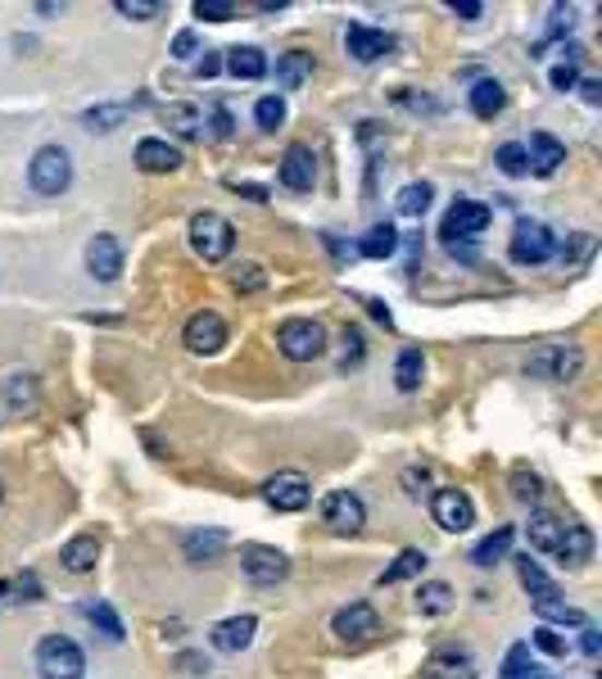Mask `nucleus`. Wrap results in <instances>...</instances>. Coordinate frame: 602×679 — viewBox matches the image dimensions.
Returning a JSON list of instances; mask_svg holds the SVG:
<instances>
[{"label": "nucleus", "mask_w": 602, "mask_h": 679, "mask_svg": "<svg viewBox=\"0 0 602 679\" xmlns=\"http://www.w3.org/2000/svg\"><path fill=\"white\" fill-rule=\"evenodd\" d=\"M521 584L530 589V603L539 607V616H544V621H562V626H576V630L589 626L576 607H566V603L557 598V584H553L544 571H539L534 558H521Z\"/></svg>", "instance_id": "1"}, {"label": "nucleus", "mask_w": 602, "mask_h": 679, "mask_svg": "<svg viewBox=\"0 0 602 679\" xmlns=\"http://www.w3.org/2000/svg\"><path fill=\"white\" fill-rule=\"evenodd\" d=\"M444 245L454 254H462V259H471V240L480 236V231H490V209L485 204H475V200H458L454 209L444 213Z\"/></svg>", "instance_id": "2"}, {"label": "nucleus", "mask_w": 602, "mask_h": 679, "mask_svg": "<svg viewBox=\"0 0 602 679\" xmlns=\"http://www.w3.org/2000/svg\"><path fill=\"white\" fill-rule=\"evenodd\" d=\"M231 245H236V227L222 218V213L204 209V213H195V218H191V250L204 263H222L231 254Z\"/></svg>", "instance_id": "3"}, {"label": "nucleus", "mask_w": 602, "mask_h": 679, "mask_svg": "<svg viewBox=\"0 0 602 679\" xmlns=\"http://www.w3.org/2000/svg\"><path fill=\"white\" fill-rule=\"evenodd\" d=\"M37 670H41V679H82L86 657L69 634H46L37 643Z\"/></svg>", "instance_id": "4"}, {"label": "nucleus", "mask_w": 602, "mask_h": 679, "mask_svg": "<svg viewBox=\"0 0 602 679\" xmlns=\"http://www.w3.org/2000/svg\"><path fill=\"white\" fill-rule=\"evenodd\" d=\"M27 181H33L37 195H64L69 181H73L69 154L59 150V145H41V150L33 154V164H27Z\"/></svg>", "instance_id": "5"}, {"label": "nucleus", "mask_w": 602, "mask_h": 679, "mask_svg": "<svg viewBox=\"0 0 602 679\" xmlns=\"http://www.w3.org/2000/svg\"><path fill=\"white\" fill-rule=\"evenodd\" d=\"M277 349L294 362H313L322 349H326V331L313 322V318H290L277 326Z\"/></svg>", "instance_id": "6"}, {"label": "nucleus", "mask_w": 602, "mask_h": 679, "mask_svg": "<svg viewBox=\"0 0 602 679\" xmlns=\"http://www.w3.org/2000/svg\"><path fill=\"white\" fill-rule=\"evenodd\" d=\"M263 499H267V508H277V512H299V508H309L313 485H309V476H299V472H277V476L263 480Z\"/></svg>", "instance_id": "7"}, {"label": "nucleus", "mask_w": 602, "mask_h": 679, "mask_svg": "<svg viewBox=\"0 0 602 679\" xmlns=\"http://www.w3.org/2000/svg\"><path fill=\"white\" fill-rule=\"evenodd\" d=\"M322 521H326V531H336V535H358V531H363V521H368V508H363L358 493L336 489V493H326Z\"/></svg>", "instance_id": "8"}, {"label": "nucleus", "mask_w": 602, "mask_h": 679, "mask_svg": "<svg viewBox=\"0 0 602 679\" xmlns=\"http://www.w3.org/2000/svg\"><path fill=\"white\" fill-rule=\"evenodd\" d=\"M240 571H245L254 584H277V580H286V571H290V558H286L281 548L250 544V548H240Z\"/></svg>", "instance_id": "9"}, {"label": "nucleus", "mask_w": 602, "mask_h": 679, "mask_svg": "<svg viewBox=\"0 0 602 679\" xmlns=\"http://www.w3.org/2000/svg\"><path fill=\"white\" fill-rule=\"evenodd\" d=\"M511 259L530 267L553 259V231L544 223H517V231H511Z\"/></svg>", "instance_id": "10"}, {"label": "nucleus", "mask_w": 602, "mask_h": 679, "mask_svg": "<svg viewBox=\"0 0 602 679\" xmlns=\"http://www.w3.org/2000/svg\"><path fill=\"white\" fill-rule=\"evenodd\" d=\"M431 516H435V526L440 531H467L471 521H475V508H471V499L462 489H440L435 499H431Z\"/></svg>", "instance_id": "11"}, {"label": "nucleus", "mask_w": 602, "mask_h": 679, "mask_svg": "<svg viewBox=\"0 0 602 679\" xmlns=\"http://www.w3.org/2000/svg\"><path fill=\"white\" fill-rule=\"evenodd\" d=\"M330 630H336V639H340V643L358 647V643H368V639L381 630V621H376V611H372L368 603H349L345 611H336V621H330Z\"/></svg>", "instance_id": "12"}, {"label": "nucleus", "mask_w": 602, "mask_h": 679, "mask_svg": "<svg viewBox=\"0 0 602 679\" xmlns=\"http://www.w3.org/2000/svg\"><path fill=\"white\" fill-rule=\"evenodd\" d=\"M227 340V322L218 313H195L186 322V349L191 354H218Z\"/></svg>", "instance_id": "13"}, {"label": "nucleus", "mask_w": 602, "mask_h": 679, "mask_svg": "<svg viewBox=\"0 0 602 679\" xmlns=\"http://www.w3.org/2000/svg\"><path fill=\"white\" fill-rule=\"evenodd\" d=\"M345 46H349V55L358 59V64H376V59L381 55H389V50H395V37H389V33H376V27H349V33H345Z\"/></svg>", "instance_id": "14"}, {"label": "nucleus", "mask_w": 602, "mask_h": 679, "mask_svg": "<svg viewBox=\"0 0 602 679\" xmlns=\"http://www.w3.org/2000/svg\"><path fill=\"white\" fill-rule=\"evenodd\" d=\"M86 267H92L96 282H113V276L123 272V245H118L113 236H96L92 245H86Z\"/></svg>", "instance_id": "15"}, {"label": "nucleus", "mask_w": 602, "mask_h": 679, "mask_svg": "<svg viewBox=\"0 0 602 679\" xmlns=\"http://www.w3.org/2000/svg\"><path fill=\"white\" fill-rule=\"evenodd\" d=\"M313 181H317L313 154H309L304 145H290L286 159H281V187H290V191H313Z\"/></svg>", "instance_id": "16"}, {"label": "nucleus", "mask_w": 602, "mask_h": 679, "mask_svg": "<svg viewBox=\"0 0 602 679\" xmlns=\"http://www.w3.org/2000/svg\"><path fill=\"white\" fill-rule=\"evenodd\" d=\"M562 159H566V145H562L557 136H549V132H534V136H530L526 164H530L539 177H553V172L562 168Z\"/></svg>", "instance_id": "17"}, {"label": "nucleus", "mask_w": 602, "mask_h": 679, "mask_svg": "<svg viewBox=\"0 0 602 679\" xmlns=\"http://www.w3.org/2000/svg\"><path fill=\"white\" fill-rule=\"evenodd\" d=\"M580 349H544L539 358H530V372L534 377H553V381H570L580 372Z\"/></svg>", "instance_id": "18"}, {"label": "nucleus", "mask_w": 602, "mask_h": 679, "mask_svg": "<svg viewBox=\"0 0 602 679\" xmlns=\"http://www.w3.org/2000/svg\"><path fill=\"white\" fill-rule=\"evenodd\" d=\"M254 630H258V621L254 616H231V621H222V626H214V647H222V653H245V647L254 643Z\"/></svg>", "instance_id": "19"}, {"label": "nucleus", "mask_w": 602, "mask_h": 679, "mask_svg": "<svg viewBox=\"0 0 602 679\" xmlns=\"http://www.w3.org/2000/svg\"><path fill=\"white\" fill-rule=\"evenodd\" d=\"M177 164H182L177 145L159 141V136H145V141L136 145V168H141V172H172Z\"/></svg>", "instance_id": "20"}, {"label": "nucleus", "mask_w": 602, "mask_h": 679, "mask_svg": "<svg viewBox=\"0 0 602 679\" xmlns=\"http://www.w3.org/2000/svg\"><path fill=\"white\" fill-rule=\"evenodd\" d=\"M526 531H530V548H539V552H549V558H557L562 535H566V521H557V516H549V512H534Z\"/></svg>", "instance_id": "21"}, {"label": "nucleus", "mask_w": 602, "mask_h": 679, "mask_svg": "<svg viewBox=\"0 0 602 679\" xmlns=\"http://www.w3.org/2000/svg\"><path fill=\"white\" fill-rule=\"evenodd\" d=\"M96 558H100L96 535H77V539L64 544V552H59V562H64V571H73V575L96 571Z\"/></svg>", "instance_id": "22"}, {"label": "nucleus", "mask_w": 602, "mask_h": 679, "mask_svg": "<svg viewBox=\"0 0 602 679\" xmlns=\"http://www.w3.org/2000/svg\"><path fill=\"white\" fill-rule=\"evenodd\" d=\"M467 105H471L475 118H494V114H503V105H507V91H503L494 78H480V82L467 91Z\"/></svg>", "instance_id": "23"}, {"label": "nucleus", "mask_w": 602, "mask_h": 679, "mask_svg": "<svg viewBox=\"0 0 602 679\" xmlns=\"http://www.w3.org/2000/svg\"><path fill=\"white\" fill-rule=\"evenodd\" d=\"M227 69H231V78H240V82H258V78L267 73V55H263L258 46H236V50L227 55Z\"/></svg>", "instance_id": "24"}, {"label": "nucleus", "mask_w": 602, "mask_h": 679, "mask_svg": "<svg viewBox=\"0 0 602 679\" xmlns=\"http://www.w3.org/2000/svg\"><path fill=\"white\" fill-rule=\"evenodd\" d=\"M503 679H549V670L530 657V643H517L503 657Z\"/></svg>", "instance_id": "25"}, {"label": "nucleus", "mask_w": 602, "mask_h": 679, "mask_svg": "<svg viewBox=\"0 0 602 679\" xmlns=\"http://www.w3.org/2000/svg\"><path fill=\"white\" fill-rule=\"evenodd\" d=\"M593 552V539L589 531L580 526V521H566V535H562V548H557V562H570V567H580L585 558Z\"/></svg>", "instance_id": "26"}, {"label": "nucleus", "mask_w": 602, "mask_h": 679, "mask_svg": "<svg viewBox=\"0 0 602 679\" xmlns=\"http://www.w3.org/2000/svg\"><path fill=\"white\" fill-rule=\"evenodd\" d=\"M313 78V55L309 50H286L277 59V82L281 86H304Z\"/></svg>", "instance_id": "27"}, {"label": "nucleus", "mask_w": 602, "mask_h": 679, "mask_svg": "<svg viewBox=\"0 0 602 679\" xmlns=\"http://www.w3.org/2000/svg\"><path fill=\"white\" fill-rule=\"evenodd\" d=\"M399 250V231L389 227V223H376L368 236H363V245H358V254H368V259H389Z\"/></svg>", "instance_id": "28"}, {"label": "nucleus", "mask_w": 602, "mask_h": 679, "mask_svg": "<svg viewBox=\"0 0 602 679\" xmlns=\"http://www.w3.org/2000/svg\"><path fill=\"white\" fill-rule=\"evenodd\" d=\"M507 548H511V531L503 526V531L485 535V539H480V544L471 548V562H475V567H494V562L507 558Z\"/></svg>", "instance_id": "29"}, {"label": "nucleus", "mask_w": 602, "mask_h": 679, "mask_svg": "<svg viewBox=\"0 0 602 679\" xmlns=\"http://www.w3.org/2000/svg\"><path fill=\"white\" fill-rule=\"evenodd\" d=\"M417 607L426 611V616H440V611H448V607H454V589H448L444 580L421 584V589H417Z\"/></svg>", "instance_id": "30"}, {"label": "nucleus", "mask_w": 602, "mask_h": 679, "mask_svg": "<svg viewBox=\"0 0 602 679\" xmlns=\"http://www.w3.org/2000/svg\"><path fill=\"white\" fill-rule=\"evenodd\" d=\"M421 372H426V358H421V349H404L399 362H395L399 390H417V385H421Z\"/></svg>", "instance_id": "31"}, {"label": "nucleus", "mask_w": 602, "mask_h": 679, "mask_svg": "<svg viewBox=\"0 0 602 679\" xmlns=\"http://www.w3.org/2000/svg\"><path fill=\"white\" fill-rule=\"evenodd\" d=\"M82 611H86V621H92V626H100L105 639H113V643L123 639V621H118V611L109 603H86Z\"/></svg>", "instance_id": "32"}, {"label": "nucleus", "mask_w": 602, "mask_h": 679, "mask_svg": "<svg viewBox=\"0 0 602 679\" xmlns=\"http://www.w3.org/2000/svg\"><path fill=\"white\" fill-rule=\"evenodd\" d=\"M431 187H426V181H412V187H404L399 191V213H404V218H421V213H426L431 209Z\"/></svg>", "instance_id": "33"}, {"label": "nucleus", "mask_w": 602, "mask_h": 679, "mask_svg": "<svg viewBox=\"0 0 602 679\" xmlns=\"http://www.w3.org/2000/svg\"><path fill=\"white\" fill-rule=\"evenodd\" d=\"M421 567H426V552H421V548H408V552H399V558H395V567H385L381 584H399V580L417 575Z\"/></svg>", "instance_id": "34"}, {"label": "nucleus", "mask_w": 602, "mask_h": 679, "mask_svg": "<svg viewBox=\"0 0 602 679\" xmlns=\"http://www.w3.org/2000/svg\"><path fill=\"white\" fill-rule=\"evenodd\" d=\"M494 164L507 172V177H526L530 172V164H526V145H517V141H507V145H498V154H494Z\"/></svg>", "instance_id": "35"}, {"label": "nucleus", "mask_w": 602, "mask_h": 679, "mask_svg": "<svg viewBox=\"0 0 602 679\" xmlns=\"http://www.w3.org/2000/svg\"><path fill=\"white\" fill-rule=\"evenodd\" d=\"M168 128H172L177 136L195 141V136H200V109H191V105H172V109H168Z\"/></svg>", "instance_id": "36"}, {"label": "nucleus", "mask_w": 602, "mask_h": 679, "mask_svg": "<svg viewBox=\"0 0 602 679\" xmlns=\"http://www.w3.org/2000/svg\"><path fill=\"white\" fill-rule=\"evenodd\" d=\"M254 118H258L263 132H277L281 122H286V100H281V96H263V100L254 105Z\"/></svg>", "instance_id": "37"}, {"label": "nucleus", "mask_w": 602, "mask_h": 679, "mask_svg": "<svg viewBox=\"0 0 602 679\" xmlns=\"http://www.w3.org/2000/svg\"><path fill=\"white\" fill-rule=\"evenodd\" d=\"M123 118H128V105H100V109H86V128H92V132H113Z\"/></svg>", "instance_id": "38"}, {"label": "nucleus", "mask_w": 602, "mask_h": 679, "mask_svg": "<svg viewBox=\"0 0 602 679\" xmlns=\"http://www.w3.org/2000/svg\"><path fill=\"white\" fill-rule=\"evenodd\" d=\"M227 544V535L222 531H208V535H186V552L195 562H204V558H214V552Z\"/></svg>", "instance_id": "39"}, {"label": "nucleus", "mask_w": 602, "mask_h": 679, "mask_svg": "<svg viewBox=\"0 0 602 679\" xmlns=\"http://www.w3.org/2000/svg\"><path fill=\"white\" fill-rule=\"evenodd\" d=\"M113 10L123 14V19H155V14H164L159 0H118Z\"/></svg>", "instance_id": "40"}, {"label": "nucleus", "mask_w": 602, "mask_h": 679, "mask_svg": "<svg viewBox=\"0 0 602 679\" xmlns=\"http://www.w3.org/2000/svg\"><path fill=\"white\" fill-rule=\"evenodd\" d=\"M195 14L208 19V23H227L236 14V5H231V0H195Z\"/></svg>", "instance_id": "41"}, {"label": "nucleus", "mask_w": 602, "mask_h": 679, "mask_svg": "<svg viewBox=\"0 0 602 679\" xmlns=\"http://www.w3.org/2000/svg\"><path fill=\"white\" fill-rule=\"evenodd\" d=\"M534 647H544L549 657H566V639H562V634H553L549 626H539V630H534Z\"/></svg>", "instance_id": "42"}, {"label": "nucleus", "mask_w": 602, "mask_h": 679, "mask_svg": "<svg viewBox=\"0 0 602 679\" xmlns=\"http://www.w3.org/2000/svg\"><path fill=\"white\" fill-rule=\"evenodd\" d=\"M258 286H263V267H258V263H240L236 290H258Z\"/></svg>", "instance_id": "43"}, {"label": "nucleus", "mask_w": 602, "mask_h": 679, "mask_svg": "<svg viewBox=\"0 0 602 679\" xmlns=\"http://www.w3.org/2000/svg\"><path fill=\"white\" fill-rule=\"evenodd\" d=\"M553 86H557V91L580 86V69H576V59H566V64H557V69H553Z\"/></svg>", "instance_id": "44"}, {"label": "nucleus", "mask_w": 602, "mask_h": 679, "mask_svg": "<svg viewBox=\"0 0 602 679\" xmlns=\"http://www.w3.org/2000/svg\"><path fill=\"white\" fill-rule=\"evenodd\" d=\"M363 358V335L358 331H345V349H340V367H349V362H358Z\"/></svg>", "instance_id": "45"}, {"label": "nucleus", "mask_w": 602, "mask_h": 679, "mask_svg": "<svg viewBox=\"0 0 602 679\" xmlns=\"http://www.w3.org/2000/svg\"><path fill=\"white\" fill-rule=\"evenodd\" d=\"M570 27H576V10L557 5V10H553V19H549V33H553V37H562V33H570Z\"/></svg>", "instance_id": "46"}, {"label": "nucleus", "mask_w": 602, "mask_h": 679, "mask_svg": "<svg viewBox=\"0 0 602 679\" xmlns=\"http://www.w3.org/2000/svg\"><path fill=\"white\" fill-rule=\"evenodd\" d=\"M208 132H214L218 141H222V136H231V114H227L222 105H214V114H208Z\"/></svg>", "instance_id": "47"}, {"label": "nucleus", "mask_w": 602, "mask_h": 679, "mask_svg": "<svg viewBox=\"0 0 602 679\" xmlns=\"http://www.w3.org/2000/svg\"><path fill=\"white\" fill-rule=\"evenodd\" d=\"M589 254H593V236H576V245H570V250H562L566 263H580V259H589Z\"/></svg>", "instance_id": "48"}, {"label": "nucleus", "mask_w": 602, "mask_h": 679, "mask_svg": "<svg viewBox=\"0 0 602 679\" xmlns=\"http://www.w3.org/2000/svg\"><path fill=\"white\" fill-rule=\"evenodd\" d=\"M195 50H200L195 46V33H177V41H172V55L177 59H195Z\"/></svg>", "instance_id": "49"}, {"label": "nucleus", "mask_w": 602, "mask_h": 679, "mask_svg": "<svg viewBox=\"0 0 602 679\" xmlns=\"http://www.w3.org/2000/svg\"><path fill=\"white\" fill-rule=\"evenodd\" d=\"M580 647H585V657H589V662H598L602 643H598V630H593V626H585V630H580Z\"/></svg>", "instance_id": "50"}, {"label": "nucleus", "mask_w": 602, "mask_h": 679, "mask_svg": "<svg viewBox=\"0 0 602 679\" xmlns=\"http://www.w3.org/2000/svg\"><path fill=\"white\" fill-rule=\"evenodd\" d=\"M448 10H454L458 19H467V23H475L480 14H485V5H480V0H462V5H448Z\"/></svg>", "instance_id": "51"}, {"label": "nucleus", "mask_w": 602, "mask_h": 679, "mask_svg": "<svg viewBox=\"0 0 602 679\" xmlns=\"http://www.w3.org/2000/svg\"><path fill=\"white\" fill-rule=\"evenodd\" d=\"M517 499H530V503L539 499V480L534 476H517Z\"/></svg>", "instance_id": "52"}, {"label": "nucleus", "mask_w": 602, "mask_h": 679, "mask_svg": "<svg viewBox=\"0 0 602 679\" xmlns=\"http://www.w3.org/2000/svg\"><path fill=\"white\" fill-rule=\"evenodd\" d=\"M580 91H585V100H589V105H598V100H602V82H593V78H585V82H580Z\"/></svg>", "instance_id": "53"}, {"label": "nucleus", "mask_w": 602, "mask_h": 679, "mask_svg": "<svg viewBox=\"0 0 602 679\" xmlns=\"http://www.w3.org/2000/svg\"><path fill=\"white\" fill-rule=\"evenodd\" d=\"M218 69H222V64H218V55H204V59H200V78H214Z\"/></svg>", "instance_id": "54"}, {"label": "nucleus", "mask_w": 602, "mask_h": 679, "mask_svg": "<svg viewBox=\"0 0 602 679\" xmlns=\"http://www.w3.org/2000/svg\"><path fill=\"white\" fill-rule=\"evenodd\" d=\"M426 679H448V666H444V662L435 657V662H431V675H426Z\"/></svg>", "instance_id": "55"}, {"label": "nucleus", "mask_w": 602, "mask_h": 679, "mask_svg": "<svg viewBox=\"0 0 602 679\" xmlns=\"http://www.w3.org/2000/svg\"><path fill=\"white\" fill-rule=\"evenodd\" d=\"M240 195H250V200H267V191H263V187H240Z\"/></svg>", "instance_id": "56"}, {"label": "nucleus", "mask_w": 602, "mask_h": 679, "mask_svg": "<svg viewBox=\"0 0 602 679\" xmlns=\"http://www.w3.org/2000/svg\"><path fill=\"white\" fill-rule=\"evenodd\" d=\"M0 499H5V485H0Z\"/></svg>", "instance_id": "57"}]
</instances>
